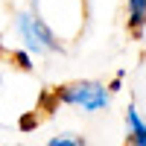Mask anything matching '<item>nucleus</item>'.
I'll return each mask as SVG.
<instances>
[{"instance_id": "obj_5", "label": "nucleus", "mask_w": 146, "mask_h": 146, "mask_svg": "<svg viewBox=\"0 0 146 146\" xmlns=\"http://www.w3.org/2000/svg\"><path fill=\"white\" fill-rule=\"evenodd\" d=\"M50 146H85V137L82 135H58V137H50Z\"/></svg>"}, {"instance_id": "obj_4", "label": "nucleus", "mask_w": 146, "mask_h": 146, "mask_svg": "<svg viewBox=\"0 0 146 146\" xmlns=\"http://www.w3.org/2000/svg\"><path fill=\"white\" fill-rule=\"evenodd\" d=\"M129 27L131 29L146 27V0H129Z\"/></svg>"}, {"instance_id": "obj_7", "label": "nucleus", "mask_w": 146, "mask_h": 146, "mask_svg": "<svg viewBox=\"0 0 146 146\" xmlns=\"http://www.w3.org/2000/svg\"><path fill=\"white\" fill-rule=\"evenodd\" d=\"M32 3H38V0H32Z\"/></svg>"}, {"instance_id": "obj_3", "label": "nucleus", "mask_w": 146, "mask_h": 146, "mask_svg": "<svg viewBox=\"0 0 146 146\" xmlns=\"http://www.w3.org/2000/svg\"><path fill=\"white\" fill-rule=\"evenodd\" d=\"M126 123H129V143L146 146V123L140 120V114H137V108H135V105H129Z\"/></svg>"}, {"instance_id": "obj_1", "label": "nucleus", "mask_w": 146, "mask_h": 146, "mask_svg": "<svg viewBox=\"0 0 146 146\" xmlns=\"http://www.w3.org/2000/svg\"><path fill=\"white\" fill-rule=\"evenodd\" d=\"M15 29L27 41V50H32V53H62V44L53 35V29L38 15H32V12H21L18 21H15Z\"/></svg>"}, {"instance_id": "obj_2", "label": "nucleus", "mask_w": 146, "mask_h": 146, "mask_svg": "<svg viewBox=\"0 0 146 146\" xmlns=\"http://www.w3.org/2000/svg\"><path fill=\"white\" fill-rule=\"evenodd\" d=\"M58 102H67V105H79L85 111H102L111 102V91L100 82H73L64 85L62 91H56Z\"/></svg>"}, {"instance_id": "obj_6", "label": "nucleus", "mask_w": 146, "mask_h": 146, "mask_svg": "<svg viewBox=\"0 0 146 146\" xmlns=\"http://www.w3.org/2000/svg\"><path fill=\"white\" fill-rule=\"evenodd\" d=\"M12 58H15V64H18L21 70H32V67H35V64H32L29 50H15V53H12Z\"/></svg>"}]
</instances>
